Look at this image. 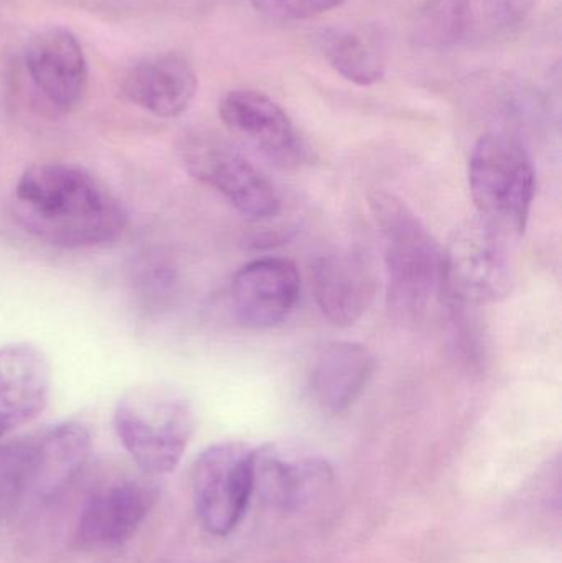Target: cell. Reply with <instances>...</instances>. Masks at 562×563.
I'll return each mask as SVG.
<instances>
[{
  "label": "cell",
  "mask_w": 562,
  "mask_h": 563,
  "mask_svg": "<svg viewBox=\"0 0 562 563\" xmlns=\"http://www.w3.org/2000/svg\"><path fill=\"white\" fill-rule=\"evenodd\" d=\"M441 287L458 305H485L507 297L514 264L505 234L487 221H469L442 253Z\"/></svg>",
  "instance_id": "obj_5"
},
{
  "label": "cell",
  "mask_w": 562,
  "mask_h": 563,
  "mask_svg": "<svg viewBox=\"0 0 562 563\" xmlns=\"http://www.w3.org/2000/svg\"><path fill=\"white\" fill-rule=\"evenodd\" d=\"M300 297L296 264L280 257L253 261L231 280V310L250 330H267L287 320Z\"/></svg>",
  "instance_id": "obj_11"
},
{
  "label": "cell",
  "mask_w": 562,
  "mask_h": 563,
  "mask_svg": "<svg viewBox=\"0 0 562 563\" xmlns=\"http://www.w3.org/2000/svg\"><path fill=\"white\" fill-rule=\"evenodd\" d=\"M197 91V73L178 53L145 58L125 75L122 82V95L129 102L162 119L185 114Z\"/></svg>",
  "instance_id": "obj_15"
},
{
  "label": "cell",
  "mask_w": 562,
  "mask_h": 563,
  "mask_svg": "<svg viewBox=\"0 0 562 563\" xmlns=\"http://www.w3.org/2000/svg\"><path fill=\"white\" fill-rule=\"evenodd\" d=\"M221 121L244 144L276 164L300 161L299 135L287 112L269 96L251 89L230 92L220 106Z\"/></svg>",
  "instance_id": "obj_14"
},
{
  "label": "cell",
  "mask_w": 562,
  "mask_h": 563,
  "mask_svg": "<svg viewBox=\"0 0 562 563\" xmlns=\"http://www.w3.org/2000/svg\"><path fill=\"white\" fill-rule=\"evenodd\" d=\"M310 285L323 317L340 328L355 324L375 295L372 271L353 254L330 253L317 257L310 266Z\"/></svg>",
  "instance_id": "obj_17"
},
{
  "label": "cell",
  "mask_w": 562,
  "mask_h": 563,
  "mask_svg": "<svg viewBox=\"0 0 562 563\" xmlns=\"http://www.w3.org/2000/svg\"><path fill=\"white\" fill-rule=\"evenodd\" d=\"M372 351L352 341H330L317 351L309 371L313 402L330 416L349 410L375 374Z\"/></svg>",
  "instance_id": "obj_16"
},
{
  "label": "cell",
  "mask_w": 562,
  "mask_h": 563,
  "mask_svg": "<svg viewBox=\"0 0 562 563\" xmlns=\"http://www.w3.org/2000/svg\"><path fill=\"white\" fill-rule=\"evenodd\" d=\"M469 187L482 220L505 236H521L537 197V172L530 155L510 135L478 139L469 162Z\"/></svg>",
  "instance_id": "obj_4"
},
{
  "label": "cell",
  "mask_w": 562,
  "mask_h": 563,
  "mask_svg": "<svg viewBox=\"0 0 562 563\" xmlns=\"http://www.w3.org/2000/svg\"><path fill=\"white\" fill-rule=\"evenodd\" d=\"M370 207L382 241L389 301L403 313H419L441 288L442 253L415 211L395 195L375 191Z\"/></svg>",
  "instance_id": "obj_3"
},
{
  "label": "cell",
  "mask_w": 562,
  "mask_h": 563,
  "mask_svg": "<svg viewBox=\"0 0 562 563\" xmlns=\"http://www.w3.org/2000/svg\"><path fill=\"white\" fill-rule=\"evenodd\" d=\"M332 486V466L320 456L276 445L254 450V495L273 511L299 515L316 506Z\"/></svg>",
  "instance_id": "obj_9"
},
{
  "label": "cell",
  "mask_w": 562,
  "mask_h": 563,
  "mask_svg": "<svg viewBox=\"0 0 562 563\" xmlns=\"http://www.w3.org/2000/svg\"><path fill=\"white\" fill-rule=\"evenodd\" d=\"M52 393L45 353L29 343L0 347V440L38 419Z\"/></svg>",
  "instance_id": "obj_13"
},
{
  "label": "cell",
  "mask_w": 562,
  "mask_h": 563,
  "mask_svg": "<svg viewBox=\"0 0 562 563\" xmlns=\"http://www.w3.org/2000/svg\"><path fill=\"white\" fill-rule=\"evenodd\" d=\"M25 68L35 91L49 108L71 112L88 86V63L81 43L68 29L52 26L26 43Z\"/></svg>",
  "instance_id": "obj_10"
},
{
  "label": "cell",
  "mask_w": 562,
  "mask_h": 563,
  "mask_svg": "<svg viewBox=\"0 0 562 563\" xmlns=\"http://www.w3.org/2000/svg\"><path fill=\"white\" fill-rule=\"evenodd\" d=\"M154 501V489L134 479L95 493L76 522V545L85 551L121 548L141 528Z\"/></svg>",
  "instance_id": "obj_12"
},
{
  "label": "cell",
  "mask_w": 562,
  "mask_h": 563,
  "mask_svg": "<svg viewBox=\"0 0 562 563\" xmlns=\"http://www.w3.org/2000/svg\"><path fill=\"white\" fill-rule=\"evenodd\" d=\"M538 0H426L411 20L412 42L442 49L477 45L508 35Z\"/></svg>",
  "instance_id": "obj_7"
},
{
  "label": "cell",
  "mask_w": 562,
  "mask_h": 563,
  "mask_svg": "<svg viewBox=\"0 0 562 563\" xmlns=\"http://www.w3.org/2000/svg\"><path fill=\"white\" fill-rule=\"evenodd\" d=\"M112 423L135 465L148 475L162 476L180 463L194 437L195 412L180 390L142 384L122 394Z\"/></svg>",
  "instance_id": "obj_2"
},
{
  "label": "cell",
  "mask_w": 562,
  "mask_h": 563,
  "mask_svg": "<svg viewBox=\"0 0 562 563\" xmlns=\"http://www.w3.org/2000/svg\"><path fill=\"white\" fill-rule=\"evenodd\" d=\"M188 174L221 195L250 221H267L280 213V198L269 180L230 142L195 137L185 145Z\"/></svg>",
  "instance_id": "obj_8"
},
{
  "label": "cell",
  "mask_w": 562,
  "mask_h": 563,
  "mask_svg": "<svg viewBox=\"0 0 562 563\" xmlns=\"http://www.w3.org/2000/svg\"><path fill=\"white\" fill-rule=\"evenodd\" d=\"M254 450L221 442L198 455L191 470L195 511L205 531L227 538L246 516L254 495Z\"/></svg>",
  "instance_id": "obj_6"
},
{
  "label": "cell",
  "mask_w": 562,
  "mask_h": 563,
  "mask_svg": "<svg viewBox=\"0 0 562 563\" xmlns=\"http://www.w3.org/2000/svg\"><path fill=\"white\" fill-rule=\"evenodd\" d=\"M323 53L333 69L350 82L372 86L385 76V59L376 43L356 30H330Z\"/></svg>",
  "instance_id": "obj_19"
},
{
  "label": "cell",
  "mask_w": 562,
  "mask_h": 563,
  "mask_svg": "<svg viewBox=\"0 0 562 563\" xmlns=\"http://www.w3.org/2000/svg\"><path fill=\"white\" fill-rule=\"evenodd\" d=\"M13 218L23 231L62 250H89L118 240L129 214L111 188L86 168L40 164L13 190Z\"/></svg>",
  "instance_id": "obj_1"
},
{
  "label": "cell",
  "mask_w": 562,
  "mask_h": 563,
  "mask_svg": "<svg viewBox=\"0 0 562 563\" xmlns=\"http://www.w3.org/2000/svg\"><path fill=\"white\" fill-rule=\"evenodd\" d=\"M263 15L280 22L306 20L342 5L345 0H251Z\"/></svg>",
  "instance_id": "obj_20"
},
{
  "label": "cell",
  "mask_w": 562,
  "mask_h": 563,
  "mask_svg": "<svg viewBox=\"0 0 562 563\" xmlns=\"http://www.w3.org/2000/svg\"><path fill=\"white\" fill-rule=\"evenodd\" d=\"M91 435L81 422L56 423L32 435V495L56 498L85 468Z\"/></svg>",
  "instance_id": "obj_18"
}]
</instances>
